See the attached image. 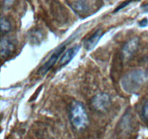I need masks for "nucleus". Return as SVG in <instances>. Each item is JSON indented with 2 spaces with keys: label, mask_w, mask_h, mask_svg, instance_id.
Wrapping results in <instances>:
<instances>
[{
  "label": "nucleus",
  "mask_w": 148,
  "mask_h": 139,
  "mask_svg": "<svg viewBox=\"0 0 148 139\" xmlns=\"http://www.w3.org/2000/svg\"><path fill=\"white\" fill-rule=\"evenodd\" d=\"M142 114L146 120H148V100L143 105L142 109Z\"/></svg>",
  "instance_id": "9b49d317"
},
{
  "label": "nucleus",
  "mask_w": 148,
  "mask_h": 139,
  "mask_svg": "<svg viewBox=\"0 0 148 139\" xmlns=\"http://www.w3.org/2000/svg\"><path fill=\"white\" fill-rule=\"evenodd\" d=\"M65 46L66 45L62 44V46H59L53 54H52L51 56H50L49 59H48L47 62L43 65L41 66V67H40L39 69V74L42 75H44L51 69V67H53V65L56 64V62H57L58 59L61 56V54L64 52L65 50Z\"/></svg>",
  "instance_id": "39448f33"
},
{
  "label": "nucleus",
  "mask_w": 148,
  "mask_h": 139,
  "mask_svg": "<svg viewBox=\"0 0 148 139\" xmlns=\"http://www.w3.org/2000/svg\"><path fill=\"white\" fill-rule=\"evenodd\" d=\"M69 118L72 126L77 130H82L88 123V116L82 103L75 101L69 111Z\"/></svg>",
  "instance_id": "f03ea898"
},
{
  "label": "nucleus",
  "mask_w": 148,
  "mask_h": 139,
  "mask_svg": "<svg viewBox=\"0 0 148 139\" xmlns=\"http://www.w3.org/2000/svg\"><path fill=\"white\" fill-rule=\"evenodd\" d=\"M90 104L94 110L103 112L106 111L111 105V98L106 93H100L92 97Z\"/></svg>",
  "instance_id": "20e7f679"
},
{
  "label": "nucleus",
  "mask_w": 148,
  "mask_h": 139,
  "mask_svg": "<svg viewBox=\"0 0 148 139\" xmlns=\"http://www.w3.org/2000/svg\"><path fill=\"white\" fill-rule=\"evenodd\" d=\"M145 79V73L143 70H134L123 77L121 81V88L128 94H134L142 88Z\"/></svg>",
  "instance_id": "f257e3e1"
},
{
  "label": "nucleus",
  "mask_w": 148,
  "mask_h": 139,
  "mask_svg": "<svg viewBox=\"0 0 148 139\" xmlns=\"http://www.w3.org/2000/svg\"><path fill=\"white\" fill-rule=\"evenodd\" d=\"M98 0H66L69 7L80 17H86L92 14L97 7Z\"/></svg>",
  "instance_id": "7ed1b4c3"
},
{
  "label": "nucleus",
  "mask_w": 148,
  "mask_h": 139,
  "mask_svg": "<svg viewBox=\"0 0 148 139\" xmlns=\"http://www.w3.org/2000/svg\"><path fill=\"white\" fill-rule=\"evenodd\" d=\"M139 46V39L137 38H134L129 40L127 43L124 44L122 49L123 56L124 58L131 57L133 54L137 51Z\"/></svg>",
  "instance_id": "423d86ee"
},
{
  "label": "nucleus",
  "mask_w": 148,
  "mask_h": 139,
  "mask_svg": "<svg viewBox=\"0 0 148 139\" xmlns=\"http://www.w3.org/2000/svg\"><path fill=\"white\" fill-rule=\"evenodd\" d=\"M147 23H148V22H147V19H143V20H142L139 23V24H140V25L141 26V27H145V26L147 25Z\"/></svg>",
  "instance_id": "ddd939ff"
},
{
  "label": "nucleus",
  "mask_w": 148,
  "mask_h": 139,
  "mask_svg": "<svg viewBox=\"0 0 148 139\" xmlns=\"http://www.w3.org/2000/svg\"><path fill=\"white\" fill-rule=\"evenodd\" d=\"M14 49V45L12 42L7 39H2L0 45V52L2 57H7L11 54Z\"/></svg>",
  "instance_id": "1a4fd4ad"
},
{
  "label": "nucleus",
  "mask_w": 148,
  "mask_h": 139,
  "mask_svg": "<svg viewBox=\"0 0 148 139\" xmlns=\"http://www.w3.org/2000/svg\"><path fill=\"white\" fill-rule=\"evenodd\" d=\"M14 0H4V6L7 7V6H10V4L12 3V1Z\"/></svg>",
  "instance_id": "4468645a"
},
{
  "label": "nucleus",
  "mask_w": 148,
  "mask_h": 139,
  "mask_svg": "<svg viewBox=\"0 0 148 139\" xmlns=\"http://www.w3.org/2000/svg\"><path fill=\"white\" fill-rule=\"evenodd\" d=\"M132 0H127V1H124V3H122V4H120V5L119 6V7H117V8L115 10H114V12H118V11L121 10V9H123V8H124V7H126L127 5H129V4H130V3L132 2Z\"/></svg>",
  "instance_id": "f8f14e48"
},
{
  "label": "nucleus",
  "mask_w": 148,
  "mask_h": 139,
  "mask_svg": "<svg viewBox=\"0 0 148 139\" xmlns=\"http://www.w3.org/2000/svg\"><path fill=\"white\" fill-rule=\"evenodd\" d=\"M103 36V32L101 30H98L92 35L90 38H88L84 43V46L85 49L88 51H90L98 43Z\"/></svg>",
  "instance_id": "6e6552de"
},
{
  "label": "nucleus",
  "mask_w": 148,
  "mask_h": 139,
  "mask_svg": "<svg viewBox=\"0 0 148 139\" xmlns=\"http://www.w3.org/2000/svg\"><path fill=\"white\" fill-rule=\"evenodd\" d=\"M79 49H80V46L79 45H76V46H72L70 49L66 50L62 55V56L60 57L59 65H62V66H64V65L69 63L73 59V58L76 56L77 54L79 52Z\"/></svg>",
  "instance_id": "0eeeda50"
},
{
  "label": "nucleus",
  "mask_w": 148,
  "mask_h": 139,
  "mask_svg": "<svg viewBox=\"0 0 148 139\" xmlns=\"http://www.w3.org/2000/svg\"><path fill=\"white\" fill-rule=\"evenodd\" d=\"M11 30V24L5 17L1 18V30L2 33H7Z\"/></svg>",
  "instance_id": "9d476101"
},
{
  "label": "nucleus",
  "mask_w": 148,
  "mask_h": 139,
  "mask_svg": "<svg viewBox=\"0 0 148 139\" xmlns=\"http://www.w3.org/2000/svg\"><path fill=\"white\" fill-rule=\"evenodd\" d=\"M142 9H143V10L145 12H148V3L147 4H145V5H143L142 7Z\"/></svg>",
  "instance_id": "2eb2a0df"
}]
</instances>
